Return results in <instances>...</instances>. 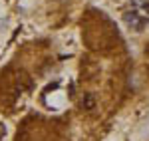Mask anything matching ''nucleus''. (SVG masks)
I'll use <instances>...</instances> for the list:
<instances>
[{
	"label": "nucleus",
	"instance_id": "nucleus-2",
	"mask_svg": "<svg viewBox=\"0 0 149 141\" xmlns=\"http://www.w3.org/2000/svg\"><path fill=\"white\" fill-rule=\"evenodd\" d=\"M93 106H95L93 95H86V97H84V101H81V107H84V109H93Z\"/></svg>",
	"mask_w": 149,
	"mask_h": 141
},
{
	"label": "nucleus",
	"instance_id": "nucleus-1",
	"mask_svg": "<svg viewBox=\"0 0 149 141\" xmlns=\"http://www.w3.org/2000/svg\"><path fill=\"white\" fill-rule=\"evenodd\" d=\"M125 22L129 24L131 28H135V30H141V28L145 26V22H147V20H145V18H141L137 12H127V14H125Z\"/></svg>",
	"mask_w": 149,
	"mask_h": 141
}]
</instances>
